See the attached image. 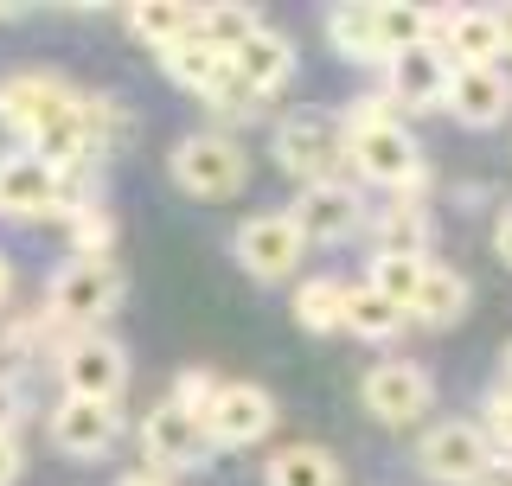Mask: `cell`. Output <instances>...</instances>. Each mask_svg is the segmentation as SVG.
Segmentation results:
<instances>
[{"label": "cell", "instance_id": "1", "mask_svg": "<svg viewBox=\"0 0 512 486\" xmlns=\"http://www.w3.org/2000/svg\"><path fill=\"white\" fill-rule=\"evenodd\" d=\"M167 173H173V186H180L186 199H205V205H218V199H237V192H244V173H250V160H244V148H237L231 135L205 128V135H186L180 148H173Z\"/></svg>", "mask_w": 512, "mask_h": 486}, {"label": "cell", "instance_id": "2", "mask_svg": "<svg viewBox=\"0 0 512 486\" xmlns=\"http://www.w3.org/2000/svg\"><path fill=\"white\" fill-rule=\"evenodd\" d=\"M346 160V128L327 109H288L276 122V167L301 186L333 180V167Z\"/></svg>", "mask_w": 512, "mask_h": 486}, {"label": "cell", "instance_id": "3", "mask_svg": "<svg viewBox=\"0 0 512 486\" xmlns=\"http://www.w3.org/2000/svg\"><path fill=\"white\" fill-rule=\"evenodd\" d=\"M116 301H122V275L109 256H77L45 282V320H58V327H96V320L116 314Z\"/></svg>", "mask_w": 512, "mask_h": 486}, {"label": "cell", "instance_id": "4", "mask_svg": "<svg viewBox=\"0 0 512 486\" xmlns=\"http://www.w3.org/2000/svg\"><path fill=\"white\" fill-rule=\"evenodd\" d=\"M346 160L359 167L365 186H384V192H416L423 180V148L410 141L404 122H372V128H346Z\"/></svg>", "mask_w": 512, "mask_h": 486}, {"label": "cell", "instance_id": "5", "mask_svg": "<svg viewBox=\"0 0 512 486\" xmlns=\"http://www.w3.org/2000/svg\"><path fill=\"white\" fill-rule=\"evenodd\" d=\"M77 109H84V96L71 84H58V77H45V71H20V77L0 84V128H13L26 148H39L58 122L77 116Z\"/></svg>", "mask_w": 512, "mask_h": 486}, {"label": "cell", "instance_id": "6", "mask_svg": "<svg viewBox=\"0 0 512 486\" xmlns=\"http://www.w3.org/2000/svg\"><path fill=\"white\" fill-rule=\"evenodd\" d=\"M493 461H500V448H493V435L480 429V423H436L416 442V467H423L429 480H442V486H480L493 474Z\"/></svg>", "mask_w": 512, "mask_h": 486}, {"label": "cell", "instance_id": "7", "mask_svg": "<svg viewBox=\"0 0 512 486\" xmlns=\"http://www.w3.org/2000/svg\"><path fill=\"white\" fill-rule=\"evenodd\" d=\"M288 224L301 231V243L314 250H340V243L359 237L365 224V199L352 192L346 180H320V186H301L295 205H288Z\"/></svg>", "mask_w": 512, "mask_h": 486}, {"label": "cell", "instance_id": "8", "mask_svg": "<svg viewBox=\"0 0 512 486\" xmlns=\"http://www.w3.org/2000/svg\"><path fill=\"white\" fill-rule=\"evenodd\" d=\"M58 378H64V397H90V403H122V384H128V352L122 339L109 333H84L58 352Z\"/></svg>", "mask_w": 512, "mask_h": 486}, {"label": "cell", "instance_id": "9", "mask_svg": "<svg viewBox=\"0 0 512 486\" xmlns=\"http://www.w3.org/2000/svg\"><path fill=\"white\" fill-rule=\"evenodd\" d=\"M231 250H237V269L256 275V282H288V275L301 269V231L288 224V212H256L237 224V237H231Z\"/></svg>", "mask_w": 512, "mask_h": 486}, {"label": "cell", "instance_id": "10", "mask_svg": "<svg viewBox=\"0 0 512 486\" xmlns=\"http://www.w3.org/2000/svg\"><path fill=\"white\" fill-rule=\"evenodd\" d=\"M276 429V397L263 384H218V397L205 403V442L212 448H250Z\"/></svg>", "mask_w": 512, "mask_h": 486}, {"label": "cell", "instance_id": "11", "mask_svg": "<svg viewBox=\"0 0 512 486\" xmlns=\"http://www.w3.org/2000/svg\"><path fill=\"white\" fill-rule=\"evenodd\" d=\"M359 397H365V410H372L378 423L410 429L416 416L436 403V384H429V371H423V365H410V359H384V365L365 371Z\"/></svg>", "mask_w": 512, "mask_h": 486}, {"label": "cell", "instance_id": "12", "mask_svg": "<svg viewBox=\"0 0 512 486\" xmlns=\"http://www.w3.org/2000/svg\"><path fill=\"white\" fill-rule=\"evenodd\" d=\"M64 212V180L52 160H39L32 148L0 154V218H45Z\"/></svg>", "mask_w": 512, "mask_h": 486}, {"label": "cell", "instance_id": "13", "mask_svg": "<svg viewBox=\"0 0 512 486\" xmlns=\"http://www.w3.org/2000/svg\"><path fill=\"white\" fill-rule=\"evenodd\" d=\"M52 448H64L71 461H96L116 448L122 435V403H90V397H64L52 410Z\"/></svg>", "mask_w": 512, "mask_h": 486}, {"label": "cell", "instance_id": "14", "mask_svg": "<svg viewBox=\"0 0 512 486\" xmlns=\"http://www.w3.org/2000/svg\"><path fill=\"white\" fill-rule=\"evenodd\" d=\"M436 52L455 64V71H487V64H500V20H493V7H448L436 13Z\"/></svg>", "mask_w": 512, "mask_h": 486}, {"label": "cell", "instance_id": "15", "mask_svg": "<svg viewBox=\"0 0 512 486\" xmlns=\"http://www.w3.org/2000/svg\"><path fill=\"white\" fill-rule=\"evenodd\" d=\"M141 448H148L154 467H192L199 455H212V442H205V416H192L186 403H154L148 416H141Z\"/></svg>", "mask_w": 512, "mask_h": 486}, {"label": "cell", "instance_id": "16", "mask_svg": "<svg viewBox=\"0 0 512 486\" xmlns=\"http://www.w3.org/2000/svg\"><path fill=\"white\" fill-rule=\"evenodd\" d=\"M448 90H455V64H448L436 45H416V52L391 58V103L423 116V109H448Z\"/></svg>", "mask_w": 512, "mask_h": 486}, {"label": "cell", "instance_id": "17", "mask_svg": "<svg viewBox=\"0 0 512 486\" xmlns=\"http://www.w3.org/2000/svg\"><path fill=\"white\" fill-rule=\"evenodd\" d=\"M448 116L461 128H493L512 116V77L500 64H487V71H455V90H448Z\"/></svg>", "mask_w": 512, "mask_h": 486}, {"label": "cell", "instance_id": "18", "mask_svg": "<svg viewBox=\"0 0 512 486\" xmlns=\"http://www.w3.org/2000/svg\"><path fill=\"white\" fill-rule=\"evenodd\" d=\"M231 71L244 77V90L256 96V103H269V96H276L288 77H295V45H288L282 32H269V26H263V32H256V39L244 45V52L231 58Z\"/></svg>", "mask_w": 512, "mask_h": 486}, {"label": "cell", "instance_id": "19", "mask_svg": "<svg viewBox=\"0 0 512 486\" xmlns=\"http://www.w3.org/2000/svg\"><path fill=\"white\" fill-rule=\"evenodd\" d=\"M468 301H474L468 275L448 269V263H429L423 269V288H416V301H410V320H416V327H429V333H442V327H455V320L468 314Z\"/></svg>", "mask_w": 512, "mask_h": 486}, {"label": "cell", "instance_id": "20", "mask_svg": "<svg viewBox=\"0 0 512 486\" xmlns=\"http://www.w3.org/2000/svg\"><path fill=\"white\" fill-rule=\"evenodd\" d=\"M263 486H346V467L314 442H295V448H276L263 467Z\"/></svg>", "mask_w": 512, "mask_h": 486}, {"label": "cell", "instance_id": "21", "mask_svg": "<svg viewBox=\"0 0 512 486\" xmlns=\"http://www.w3.org/2000/svg\"><path fill=\"white\" fill-rule=\"evenodd\" d=\"M327 39L346 64H391V52H384V39H378V7H333Z\"/></svg>", "mask_w": 512, "mask_h": 486}, {"label": "cell", "instance_id": "22", "mask_svg": "<svg viewBox=\"0 0 512 486\" xmlns=\"http://www.w3.org/2000/svg\"><path fill=\"white\" fill-rule=\"evenodd\" d=\"M404 307L397 301H384L372 282H359V288H346V333L352 339H365V346H384V339H397L404 333Z\"/></svg>", "mask_w": 512, "mask_h": 486}, {"label": "cell", "instance_id": "23", "mask_svg": "<svg viewBox=\"0 0 512 486\" xmlns=\"http://www.w3.org/2000/svg\"><path fill=\"white\" fill-rule=\"evenodd\" d=\"M295 327H308V333H346V282H333V275L301 282L295 288Z\"/></svg>", "mask_w": 512, "mask_h": 486}, {"label": "cell", "instance_id": "24", "mask_svg": "<svg viewBox=\"0 0 512 486\" xmlns=\"http://www.w3.org/2000/svg\"><path fill=\"white\" fill-rule=\"evenodd\" d=\"M263 32L250 7H231V0H218V7H199V45H212L218 58H237L244 45Z\"/></svg>", "mask_w": 512, "mask_h": 486}, {"label": "cell", "instance_id": "25", "mask_svg": "<svg viewBox=\"0 0 512 486\" xmlns=\"http://www.w3.org/2000/svg\"><path fill=\"white\" fill-rule=\"evenodd\" d=\"M128 26H135L154 52H173V45L199 39V7H173V0H160V7H135Z\"/></svg>", "mask_w": 512, "mask_h": 486}, {"label": "cell", "instance_id": "26", "mask_svg": "<svg viewBox=\"0 0 512 486\" xmlns=\"http://www.w3.org/2000/svg\"><path fill=\"white\" fill-rule=\"evenodd\" d=\"M160 64H167V77H173L186 96H212V84L224 77V64H231V58H218L212 45L186 39V45H173V52H160Z\"/></svg>", "mask_w": 512, "mask_h": 486}, {"label": "cell", "instance_id": "27", "mask_svg": "<svg viewBox=\"0 0 512 486\" xmlns=\"http://www.w3.org/2000/svg\"><path fill=\"white\" fill-rule=\"evenodd\" d=\"M378 39L384 52H416V45H436V13L429 7H404V0H384L378 7Z\"/></svg>", "mask_w": 512, "mask_h": 486}, {"label": "cell", "instance_id": "28", "mask_svg": "<svg viewBox=\"0 0 512 486\" xmlns=\"http://www.w3.org/2000/svg\"><path fill=\"white\" fill-rule=\"evenodd\" d=\"M423 269H429V256H404V250H378L372 256V275L365 282L378 288L384 301H397L410 314V301H416V288H423Z\"/></svg>", "mask_w": 512, "mask_h": 486}, {"label": "cell", "instance_id": "29", "mask_svg": "<svg viewBox=\"0 0 512 486\" xmlns=\"http://www.w3.org/2000/svg\"><path fill=\"white\" fill-rule=\"evenodd\" d=\"M64 231H71L77 256H109V237H116V218L103 212L96 199H71L64 205Z\"/></svg>", "mask_w": 512, "mask_h": 486}, {"label": "cell", "instance_id": "30", "mask_svg": "<svg viewBox=\"0 0 512 486\" xmlns=\"http://www.w3.org/2000/svg\"><path fill=\"white\" fill-rule=\"evenodd\" d=\"M378 237H384V250H404V256H423V243H429V218H423V205L397 199L391 212H384V224H378Z\"/></svg>", "mask_w": 512, "mask_h": 486}, {"label": "cell", "instance_id": "31", "mask_svg": "<svg viewBox=\"0 0 512 486\" xmlns=\"http://www.w3.org/2000/svg\"><path fill=\"white\" fill-rule=\"evenodd\" d=\"M212 397H218V378H212V371L186 365L180 378H173V403H186L192 416H205V403H212Z\"/></svg>", "mask_w": 512, "mask_h": 486}, {"label": "cell", "instance_id": "32", "mask_svg": "<svg viewBox=\"0 0 512 486\" xmlns=\"http://www.w3.org/2000/svg\"><path fill=\"white\" fill-rule=\"evenodd\" d=\"M493 435V448L500 455H512V391H500V397H487V423H480Z\"/></svg>", "mask_w": 512, "mask_h": 486}, {"label": "cell", "instance_id": "33", "mask_svg": "<svg viewBox=\"0 0 512 486\" xmlns=\"http://www.w3.org/2000/svg\"><path fill=\"white\" fill-rule=\"evenodd\" d=\"M20 467H26V448L13 442V435H0V486H13V480H20Z\"/></svg>", "mask_w": 512, "mask_h": 486}, {"label": "cell", "instance_id": "34", "mask_svg": "<svg viewBox=\"0 0 512 486\" xmlns=\"http://www.w3.org/2000/svg\"><path fill=\"white\" fill-rule=\"evenodd\" d=\"M13 416H20V384H0V435H13Z\"/></svg>", "mask_w": 512, "mask_h": 486}, {"label": "cell", "instance_id": "35", "mask_svg": "<svg viewBox=\"0 0 512 486\" xmlns=\"http://www.w3.org/2000/svg\"><path fill=\"white\" fill-rule=\"evenodd\" d=\"M493 250H500V263L512 269V205L500 212V224H493Z\"/></svg>", "mask_w": 512, "mask_h": 486}, {"label": "cell", "instance_id": "36", "mask_svg": "<svg viewBox=\"0 0 512 486\" xmlns=\"http://www.w3.org/2000/svg\"><path fill=\"white\" fill-rule=\"evenodd\" d=\"M493 20H500V52L512 58V7H493Z\"/></svg>", "mask_w": 512, "mask_h": 486}, {"label": "cell", "instance_id": "37", "mask_svg": "<svg viewBox=\"0 0 512 486\" xmlns=\"http://www.w3.org/2000/svg\"><path fill=\"white\" fill-rule=\"evenodd\" d=\"M480 486H512V455H500V461H493V474L480 480Z\"/></svg>", "mask_w": 512, "mask_h": 486}, {"label": "cell", "instance_id": "38", "mask_svg": "<svg viewBox=\"0 0 512 486\" xmlns=\"http://www.w3.org/2000/svg\"><path fill=\"white\" fill-rule=\"evenodd\" d=\"M7 288H13V263L0 256V307H7Z\"/></svg>", "mask_w": 512, "mask_h": 486}, {"label": "cell", "instance_id": "39", "mask_svg": "<svg viewBox=\"0 0 512 486\" xmlns=\"http://www.w3.org/2000/svg\"><path fill=\"white\" fill-rule=\"evenodd\" d=\"M122 486H160V480H154V474H128Z\"/></svg>", "mask_w": 512, "mask_h": 486}, {"label": "cell", "instance_id": "40", "mask_svg": "<svg viewBox=\"0 0 512 486\" xmlns=\"http://www.w3.org/2000/svg\"><path fill=\"white\" fill-rule=\"evenodd\" d=\"M506 391H512V346H506Z\"/></svg>", "mask_w": 512, "mask_h": 486}]
</instances>
